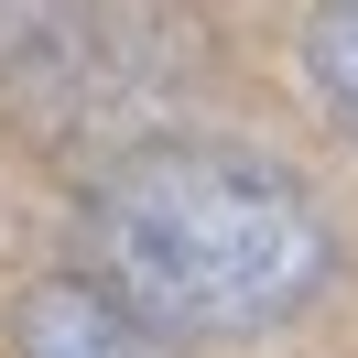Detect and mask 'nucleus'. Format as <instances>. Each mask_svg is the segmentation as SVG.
<instances>
[{
	"label": "nucleus",
	"instance_id": "nucleus-1",
	"mask_svg": "<svg viewBox=\"0 0 358 358\" xmlns=\"http://www.w3.org/2000/svg\"><path fill=\"white\" fill-rule=\"evenodd\" d=\"M98 282L163 336H250L336 271V228L239 141H141L87 196Z\"/></svg>",
	"mask_w": 358,
	"mask_h": 358
},
{
	"label": "nucleus",
	"instance_id": "nucleus-2",
	"mask_svg": "<svg viewBox=\"0 0 358 358\" xmlns=\"http://www.w3.org/2000/svg\"><path fill=\"white\" fill-rule=\"evenodd\" d=\"M11 348H22V358H185L174 336L141 326L98 271H55V282H33L22 315H11Z\"/></svg>",
	"mask_w": 358,
	"mask_h": 358
},
{
	"label": "nucleus",
	"instance_id": "nucleus-3",
	"mask_svg": "<svg viewBox=\"0 0 358 358\" xmlns=\"http://www.w3.org/2000/svg\"><path fill=\"white\" fill-rule=\"evenodd\" d=\"M304 76L326 98V120L358 141V0H315L304 11Z\"/></svg>",
	"mask_w": 358,
	"mask_h": 358
}]
</instances>
